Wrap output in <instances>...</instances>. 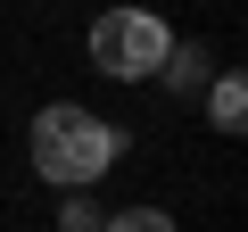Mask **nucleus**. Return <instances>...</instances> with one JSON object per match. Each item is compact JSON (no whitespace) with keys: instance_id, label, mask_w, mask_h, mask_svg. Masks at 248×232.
Returning a JSON list of instances; mask_svg holds the SVG:
<instances>
[{"instance_id":"obj_1","label":"nucleus","mask_w":248,"mask_h":232,"mask_svg":"<svg viewBox=\"0 0 248 232\" xmlns=\"http://www.w3.org/2000/svg\"><path fill=\"white\" fill-rule=\"evenodd\" d=\"M25 149H33V174H42L50 191H91V182H99V174L116 166L124 133L108 125V116L75 108V99H50V108L33 116V133H25Z\"/></svg>"},{"instance_id":"obj_2","label":"nucleus","mask_w":248,"mask_h":232,"mask_svg":"<svg viewBox=\"0 0 248 232\" xmlns=\"http://www.w3.org/2000/svg\"><path fill=\"white\" fill-rule=\"evenodd\" d=\"M166 17H149V9H108V17H91V66L99 75H116V83H157V58H166Z\"/></svg>"},{"instance_id":"obj_3","label":"nucleus","mask_w":248,"mask_h":232,"mask_svg":"<svg viewBox=\"0 0 248 232\" xmlns=\"http://www.w3.org/2000/svg\"><path fill=\"white\" fill-rule=\"evenodd\" d=\"M157 75H166V83H174L182 99H199V91H207V50H199V42H166Z\"/></svg>"},{"instance_id":"obj_4","label":"nucleus","mask_w":248,"mask_h":232,"mask_svg":"<svg viewBox=\"0 0 248 232\" xmlns=\"http://www.w3.org/2000/svg\"><path fill=\"white\" fill-rule=\"evenodd\" d=\"M207 125H215V133H240V125H248V83H240V75H223V83L207 91Z\"/></svg>"},{"instance_id":"obj_5","label":"nucleus","mask_w":248,"mask_h":232,"mask_svg":"<svg viewBox=\"0 0 248 232\" xmlns=\"http://www.w3.org/2000/svg\"><path fill=\"white\" fill-rule=\"evenodd\" d=\"M99 232H174V215L166 207H116V215H99Z\"/></svg>"},{"instance_id":"obj_6","label":"nucleus","mask_w":248,"mask_h":232,"mask_svg":"<svg viewBox=\"0 0 248 232\" xmlns=\"http://www.w3.org/2000/svg\"><path fill=\"white\" fill-rule=\"evenodd\" d=\"M58 224H66V232H99V207H91V199H58Z\"/></svg>"}]
</instances>
